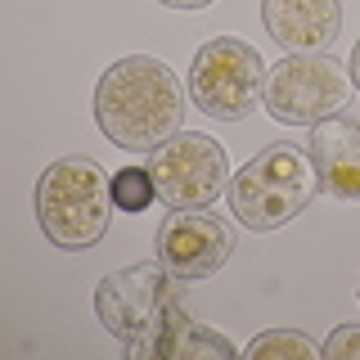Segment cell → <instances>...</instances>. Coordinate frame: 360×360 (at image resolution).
<instances>
[{"label": "cell", "instance_id": "9c48e42d", "mask_svg": "<svg viewBox=\"0 0 360 360\" xmlns=\"http://www.w3.org/2000/svg\"><path fill=\"white\" fill-rule=\"evenodd\" d=\"M262 22L270 41L288 54H329L342 32L338 0H262Z\"/></svg>", "mask_w": 360, "mask_h": 360}, {"label": "cell", "instance_id": "3957f363", "mask_svg": "<svg viewBox=\"0 0 360 360\" xmlns=\"http://www.w3.org/2000/svg\"><path fill=\"white\" fill-rule=\"evenodd\" d=\"M320 194V172L311 162V149L279 140L266 144L257 158H248L239 176L230 180V207L248 230H279L297 221L307 202Z\"/></svg>", "mask_w": 360, "mask_h": 360}, {"label": "cell", "instance_id": "8992f818", "mask_svg": "<svg viewBox=\"0 0 360 360\" xmlns=\"http://www.w3.org/2000/svg\"><path fill=\"white\" fill-rule=\"evenodd\" d=\"M266 90V63L239 37H212L198 45L189 63V99L198 112L217 122H243L248 112L262 104Z\"/></svg>", "mask_w": 360, "mask_h": 360}, {"label": "cell", "instance_id": "7a4b0ae2", "mask_svg": "<svg viewBox=\"0 0 360 360\" xmlns=\"http://www.w3.org/2000/svg\"><path fill=\"white\" fill-rule=\"evenodd\" d=\"M37 221L41 234L54 248H68V252H86L108 234L112 221V176L95 158L72 153L50 162L37 180Z\"/></svg>", "mask_w": 360, "mask_h": 360}, {"label": "cell", "instance_id": "5bb4252c", "mask_svg": "<svg viewBox=\"0 0 360 360\" xmlns=\"http://www.w3.org/2000/svg\"><path fill=\"white\" fill-rule=\"evenodd\" d=\"M324 356L333 360H360V324H338L324 342Z\"/></svg>", "mask_w": 360, "mask_h": 360}, {"label": "cell", "instance_id": "9a60e30c", "mask_svg": "<svg viewBox=\"0 0 360 360\" xmlns=\"http://www.w3.org/2000/svg\"><path fill=\"white\" fill-rule=\"evenodd\" d=\"M158 5H167V9H207L212 0H158Z\"/></svg>", "mask_w": 360, "mask_h": 360}, {"label": "cell", "instance_id": "2e32d148", "mask_svg": "<svg viewBox=\"0 0 360 360\" xmlns=\"http://www.w3.org/2000/svg\"><path fill=\"white\" fill-rule=\"evenodd\" d=\"M347 68H352V82H356V90H360V41H356V50H352V63H347Z\"/></svg>", "mask_w": 360, "mask_h": 360}, {"label": "cell", "instance_id": "e0dca14e", "mask_svg": "<svg viewBox=\"0 0 360 360\" xmlns=\"http://www.w3.org/2000/svg\"><path fill=\"white\" fill-rule=\"evenodd\" d=\"M356 292H360V288H356Z\"/></svg>", "mask_w": 360, "mask_h": 360}, {"label": "cell", "instance_id": "6da1fadb", "mask_svg": "<svg viewBox=\"0 0 360 360\" xmlns=\"http://www.w3.org/2000/svg\"><path fill=\"white\" fill-rule=\"evenodd\" d=\"M95 122L108 144L127 153H153L185 131V90L180 77L153 54H127L108 63L95 86Z\"/></svg>", "mask_w": 360, "mask_h": 360}, {"label": "cell", "instance_id": "52a82bcc", "mask_svg": "<svg viewBox=\"0 0 360 360\" xmlns=\"http://www.w3.org/2000/svg\"><path fill=\"white\" fill-rule=\"evenodd\" d=\"M149 176L158 185V202L172 212L180 207H212L230 194V162L225 149L202 131H180L149 153Z\"/></svg>", "mask_w": 360, "mask_h": 360}, {"label": "cell", "instance_id": "7c38bea8", "mask_svg": "<svg viewBox=\"0 0 360 360\" xmlns=\"http://www.w3.org/2000/svg\"><path fill=\"white\" fill-rule=\"evenodd\" d=\"M243 356L248 360H266V356H297V360H320L324 356V347L315 342V338L307 333H297V329H270L262 338H252V342L243 347Z\"/></svg>", "mask_w": 360, "mask_h": 360}, {"label": "cell", "instance_id": "277c9868", "mask_svg": "<svg viewBox=\"0 0 360 360\" xmlns=\"http://www.w3.org/2000/svg\"><path fill=\"white\" fill-rule=\"evenodd\" d=\"M352 68H342L333 54H284L275 68H266L262 108L279 127H315L352 104Z\"/></svg>", "mask_w": 360, "mask_h": 360}, {"label": "cell", "instance_id": "ba28073f", "mask_svg": "<svg viewBox=\"0 0 360 360\" xmlns=\"http://www.w3.org/2000/svg\"><path fill=\"white\" fill-rule=\"evenodd\" d=\"M153 252H158V262L180 279H207L230 262L234 230H230V221L217 217L212 207H180L158 225Z\"/></svg>", "mask_w": 360, "mask_h": 360}, {"label": "cell", "instance_id": "8fae6325", "mask_svg": "<svg viewBox=\"0 0 360 360\" xmlns=\"http://www.w3.org/2000/svg\"><path fill=\"white\" fill-rule=\"evenodd\" d=\"M127 356H131V360H207V356L230 360V356H239V352H234L230 338L202 329V324H194V320L185 315V307H176L172 315H167L162 329H158L149 342L127 347Z\"/></svg>", "mask_w": 360, "mask_h": 360}, {"label": "cell", "instance_id": "30bf717a", "mask_svg": "<svg viewBox=\"0 0 360 360\" xmlns=\"http://www.w3.org/2000/svg\"><path fill=\"white\" fill-rule=\"evenodd\" d=\"M307 149L324 194L338 202H360V122L347 112L315 122Z\"/></svg>", "mask_w": 360, "mask_h": 360}, {"label": "cell", "instance_id": "5b68a950", "mask_svg": "<svg viewBox=\"0 0 360 360\" xmlns=\"http://www.w3.org/2000/svg\"><path fill=\"white\" fill-rule=\"evenodd\" d=\"M176 284H180V275H172L162 262H140L127 270H112L95 288V315L112 338H122L127 347H140L180 307Z\"/></svg>", "mask_w": 360, "mask_h": 360}, {"label": "cell", "instance_id": "4fadbf2b", "mask_svg": "<svg viewBox=\"0 0 360 360\" xmlns=\"http://www.w3.org/2000/svg\"><path fill=\"white\" fill-rule=\"evenodd\" d=\"M158 198V185L149 176V167H122L112 172V207L117 212H144Z\"/></svg>", "mask_w": 360, "mask_h": 360}]
</instances>
